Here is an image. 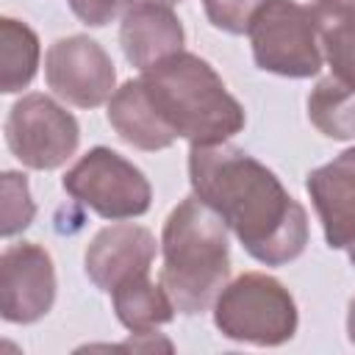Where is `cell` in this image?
Returning <instances> with one entry per match:
<instances>
[{
    "mask_svg": "<svg viewBox=\"0 0 355 355\" xmlns=\"http://www.w3.org/2000/svg\"><path fill=\"white\" fill-rule=\"evenodd\" d=\"M39 36L31 25L14 17L0 19V92L14 94L31 86L39 69Z\"/></svg>",
    "mask_w": 355,
    "mask_h": 355,
    "instance_id": "obj_16",
    "label": "cell"
},
{
    "mask_svg": "<svg viewBox=\"0 0 355 355\" xmlns=\"http://www.w3.org/2000/svg\"><path fill=\"white\" fill-rule=\"evenodd\" d=\"M0 233L3 239H11L17 233H22L25 227H31L33 216H36V202L31 197V186L28 178L22 172H3L0 175Z\"/></svg>",
    "mask_w": 355,
    "mask_h": 355,
    "instance_id": "obj_18",
    "label": "cell"
},
{
    "mask_svg": "<svg viewBox=\"0 0 355 355\" xmlns=\"http://www.w3.org/2000/svg\"><path fill=\"white\" fill-rule=\"evenodd\" d=\"M158 241L155 236L133 222H116L94 233L83 252L86 277L105 294L136 275H150L155 261Z\"/></svg>",
    "mask_w": 355,
    "mask_h": 355,
    "instance_id": "obj_11",
    "label": "cell"
},
{
    "mask_svg": "<svg viewBox=\"0 0 355 355\" xmlns=\"http://www.w3.org/2000/svg\"><path fill=\"white\" fill-rule=\"evenodd\" d=\"M108 125L125 144L144 153L166 150L175 144V136L158 122L155 111L150 108L139 78L125 80L108 100Z\"/></svg>",
    "mask_w": 355,
    "mask_h": 355,
    "instance_id": "obj_14",
    "label": "cell"
},
{
    "mask_svg": "<svg viewBox=\"0 0 355 355\" xmlns=\"http://www.w3.org/2000/svg\"><path fill=\"white\" fill-rule=\"evenodd\" d=\"M330 250H344L355 266V147H347L305 178Z\"/></svg>",
    "mask_w": 355,
    "mask_h": 355,
    "instance_id": "obj_10",
    "label": "cell"
},
{
    "mask_svg": "<svg viewBox=\"0 0 355 355\" xmlns=\"http://www.w3.org/2000/svg\"><path fill=\"white\" fill-rule=\"evenodd\" d=\"M347 338L355 344V297L349 300V308H347Z\"/></svg>",
    "mask_w": 355,
    "mask_h": 355,
    "instance_id": "obj_21",
    "label": "cell"
},
{
    "mask_svg": "<svg viewBox=\"0 0 355 355\" xmlns=\"http://www.w3.org/2000/svg\"><path fill=\"white\" fill-rule=\"evenodd\" d=\"M44 80L55 97L78 108H97L116 92L111 55L92 36L75 33L55 39L44 55Z\"/></svg>",
    "mask_w": 355,
    "mask_h": 355,
    "instance_id": "obj_8",
    "label": "cell"
},
{
    "mask_svg": "<svg viewBox=\"0 0 355 355\" xmlns=\"http://www.w3.org/2000/svg\"><path fill=\"white\" fill-rule=\"evenodd\" d=\"M161 283L178 313L194 316L214 305L230 277L227 225L194 191L166 216L161 230Z\"/></svg>",
    "mask_w": 355,
    "mask_h": 355,
    "instance_id": "obj_3",
    "label": "cell"
},
{
    "mask_svg": "<svg viewBox=\"0 0 355 355\" xmlns=\"http://www.w3.org/2000/svg\"><path fill=\"white\" fill-rule=\"evenodd\" d=\"M186 31L172 6L155 0H139L128 8L119 25V44L125 58L136 69H147L172 53H180Z\"/></svg>",
    "mask_w": 355,
    "mask_h": 355,
    "instance_id": "obj_12",
    "label": "cell"
},
{
    "mask_svg": "<svg viewBox=\"0 0 355 355\" xmlns=\"http://www.w3.org/2000/svg\"><path fill=\"white\" fill-rule=\"evenodd\" d=\"M61 183L72 200L111 222L144 216L153 202L147 175L111 147H92L83 153Z\"/></svg>",
    "mask_w": 355,
    "mask_h": 355,
    "instance_id": "obj_6",
    "label": "cell"
},
{
    "mask_svg": "<svg viewBox=\"0 0 355 355\" xmlns=\"http://www.w3.org/2000/svg\"><path fill=\"white\" fill-rule=\"evenodd\" d=\"M191 191L211 205L239 244L266 266H283L308 244V214L258 158L222 144L189 150Z\"/></svg>",
    "mask_w": 355,
    "mask_h": 355,
    "instance_id": "obj_1",
    "label": "cell"
},
{
    "mask_svg": "<svg viewBox=\"0 0 355 355\" xmlns=\"http://www.w3.org/2000/svg\"><path fill=\"white\" fill-rule=\"evenodd\" d=\"M155 3H164V6H175V3H180V0H155Z\"/></svg>",
    "mask_w": 355,
    "mask_h": 355,
    "instance_id": "obj_22",
    "label": "cell"
},
{
    "mask_svg": "<svg viewBox=\"0 0 355 355\" xmlns=\"http://www.w3.org/2000/svg\"><path fill=\"white\" fill-rule=\"evenodd\" d=\"M72 14L89 25V28H103L119 17L128 14V8L136 3V0H67Z\"/></svg>",
    "mask_w": 355,
    "mask_h": 355,
    "instance_id": "obj_20",
    "label": "cell"
},
{
    "mask_svg": "<svg viewBox=\"0 0 355 355\" xmlns=\"http://www.w3.org/2000/svg\"><path fill=\"white\" fill-rule=\"evenodd\" d=\"M6 144L22 166L50 172L75 155L80 125L53 97L31 92L22 94L6 116Z\"/></svg>",
    "mask_w": 355,
    "mask_h": 355,
    "instance_id": "obj_7",
    "label": "cell"
},
{
    "mask_svg": "<svg viewBox=\"0 0 355 355\" xmlns=\"http://www.w3.org/2000/svg\"><path fill=\"white\" fill-rule=\"evenodd\" d=\"M308 119L327 139H355V89L333 75L322 78L308 94Z\"/></svg>",
    "mask_w": 355,
    "mask_h": 355,
    "instance_id": "obj_17",
    "label": "cell"
},
{
    "mask_svg": "<svg viewBox=\"0 0 355 355\" xmlns=\"http://www.w3.org/2000/svg\"><path fill=\"white\" fill-rule=\"evenodd\" d=\"M55 302V266L42 244H8L0 255V316L11 324H33Z\"/></svg>",
    "mask_w": 355,
    "mask_h": 355,
    "instance_id": "obj_9",
    "label": "cell"
},
{
    "mask_svg": "<svg viewBox=\"0 0 355 355\" xmlns=\"http://www.w3.org/2000/svg\"><path fill=\"white\" fill-rule=\"evenodd\" d=\"M214 324L230 341L280 347L294 338L300 313L291 291L277 277L244 272L216 294Z\"/></svg>",
    "mask_w": 355,
    "mask_h": 355,
    "instance_id": "obj_4",
    "label": "cell"
},
{
    "mask_svg": "<svg viewBox=\"0 0 355 355\" xmlns=\"http://www.w3.org/2000/svg\"><path fill=\"white\" fill-rule=\"evenodd\" d=\"M261 3L263 0H202V8L208 22L216 31L239 36V33H247L250 17Z\"/></svg>",
    "mask_w": 355,
    "mask_h": 355,
    "instance_id": "obj_19",
    "label": "cell"
},
{
    "mask_svg": "<svg viewBox=\"0 0 355 355\" xmlns=\"http://www.w3.org/2000/svg\"><path fill=\"white\" fill-rule=\"evenodd\" d=\"M114 313L130 333H147L175 319L178 308L164 283H153L150 275H136L111 291Z\"/></svg>",
    "mask_w": 355,
    "mask_h": 355,
    "instance_id": "obj_15",
    "label": "cell"
},
{
    "mask_svg": "<svg viewBox=\"0 0 355 355\" xmlns=\"http://www.w3.org/2000/svg\"><path fill=\"white\" fill-rule=\"evenodd\" d=\"M308 8L330 75L355 89V0H313Z\"/></svg>",
    "mask_w": 355,
    "mask_h": 355,
    "instance_id": "obj_13",
    "label": "cell"
},
{
    "mask_svg": "<svg viewBox=\"0 0 355 355\" xmlns=\"http://www.w3.org/2000/svg\"><path fill=\"white\" fill-rule=\"evenodd\" d=\"M258 69L280 78H313L322 69V50L311 8L297 0H263L247 25Z\"/></svg>",
    "mask_w": 355,
    "mask_h": 355,
    "instance_id": "obj_5",
    "label": "cell"
},
{
    "mask_svg": "<svg viewBox=\"0 0 355 355\" xmlns=\"http://www.w3.org/2000/svg\"><path fill=\"white\" fill-rule=\"evenodd\" d=\"M139 83L158 122L178 139L194 144H222L244 130L247 114L227 92L219 72L194 53H172L141 69Z\"/></svg>",
    "mask_w": 355,
    "mask_h": 355,
    "instance_id": "obj_2",
    "label": "cell"
}]
</instances>
